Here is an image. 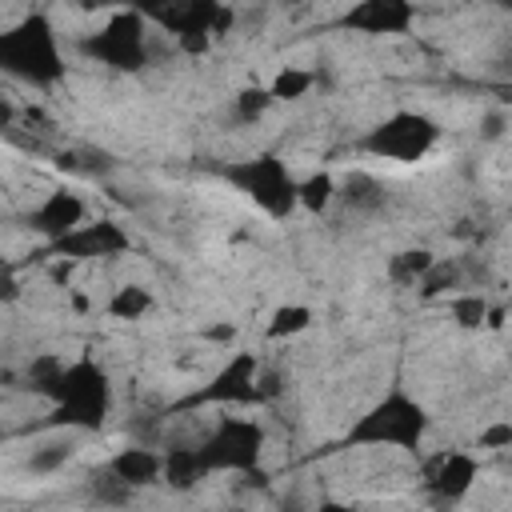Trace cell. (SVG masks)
Masks as SVG:
<instances>
[{
	"instance_id": "9c48e42d",
	"label": "cell",
	"mask_w": 512,
	"mask_h": 512,
	"mask_svg": "<svg viewBox=\"0 0 512 512\" xmlns=\"http://www.w3.org/2000/svg\"><path fill=\"white\" fill-rule=\"evenodd\" d=\"M132 244L128 228L100 216V220H88L80 224L76 232H68L64 240L48 244V256L56 260H68V264H84V260H112V256H124Z\"/></svg>"
},
{
	"instance_id": "7c38bea8",
	"label": "cell",
	"mask_w": 512,
	"mask_h": 512,
	"mask_svg": "<svg viewBox=\"0 0 512 512\" xmlns=\"http://www.w3.org/2000/svg\"><path fill=\"white\" fill-rule=\"evenodd\" d=\"M412 24H416V8L404 0H364L344 12V28L364 36H400L412 32Z\"/></svg>"
},
{
	"instance_id": "277c9868",
	"label": "cell",
	"mask_w": 512,
	"mask_h": 512,
	"mask_svg": "<svg viewBox=\"0 0 512 512\" xmlns=\"http://www.w3.org/2000/svg\"><path fill=\"white\" fill-rule=\"evenodd\" d=\"M80 52L112 72H144L152 64V20L144 8H116L80 36Z\"/></svg>"
},
{
	"instance_id": "6da1fadb",
	"label": "cell",
	"mask_w": 512,
	"mask_h": 512,
	"mask_svg": "<svg viewBox=\"0 0 512 512\" xmlns=\"http://www.w3.org/2000/svg\"><path fill=\"white\" fill-rule=\"evenodd\" d=\"M0 76L28 88H56L64 80V44L48 12L28 8L0 24Z\"/></svg>"
},
{
	"instance_id": "8fae6325",
	"label": "cell",
	"mask_w": 512,
	"mask_h": 512,
	"mask_svg": "<svg viewBox=\"0 0 512 512\" xmlns=\"http://www.w3.org/2000/svg\"><path fill=\"white\" fill-rule=\"evenodd\" d=\"M480 472H484V464H480L476 452H468V448H444L432 460V468H428V492L436 500H444V504H456V500H464L476 488Z\"/></svg>"
},
{
	"instance_id": "2e32d148",
	"label": "cell",
	"mask_w": 512,
	"mask_h": 512,
	"mask_svg": "<svg viewBox=\"0 0 512 512\" xmlns=\"http://www.w3.org/2000/svg\"><path fill=\"white\" fill-rule=\"evenodd\" d=\"M208 480V468L196 452V444H184V440H168L160 448V484L172 488V492H192Z\"/></svg>"
},
{
	"instance_id": "8992f818",
	"label": "cell",
	"mask_w": 512,
	"mask_h": 512,
	"mask_svg": "<svg viewBox=\"0 0 512 512\" xmlns=\"http://www.w3.org/2000/svg\"><path fill=\"white\" fill-rule=\"evenodd\" d=\"M264 448H268V432L256 416H216L196 444L208 476L216 472L244 476L264 464Z\"/></svg>"
},
{
	"instance_id": "30bf717a",
	"label": "cell",
	"mask_w": 512,
	"mask_h": 512,
	"mask_svg": "<svg viewBox=\"0 0 512 512\" xmlns=\"http://www.w3.org/2000/svg\"><path fill=\"white\" fill-rule=\"evenodd\" d=\"M28 224H32V232H40L48 244H56V240H64L68 232H76L80 224H88V200L76 192V188H48L36 204H32V212H28Z\"/></svg>"
},
{
	"instance_id": "5b68a950",
	"label": "cell",
	"mask_w": 512,
	"mask_h": 512,
	"mask_svg": "<svg viewBox=\"0 0 512 512\" xmlns=\"http://www.w3.org/2000/svg\"><path fill=\"white\" fill-rule=\"evenodd\" d=\"M224 180L276 224L296 212V172L276 152H252L244 160L224 164Z\"/></svg>"
},
{
	"instance_id": "ba28073f",
	"label": "cell",
	"mask_w": 512,
	"mask_h": 512,
	"mask_svg": "<svg viewBox=\"0 0 512 512\" xmlns=\"http://www.w3.org/2000/svg\"><path fill=\"white\" fill-rule=\"evenodd\" d=\"M256 376H260V356L240 348V352L224 356V364L208 376V384H200L180 408H200V404H212V408H244V404H260Z\"/></svg>"
},
{
	"instance_id": "44dd1931",
	"label": "cell",
	"mask_w": 512,
	"mask_h": 512,
	"mask_svg": "<svg viewBox=\"0 0 512 512\" xmlns=\"http://www.w3.org/2000/svg\"><path fill=\"white\" fill-rule=\"evenodd\" d=\"M84 492H88V500H92L96 508H108V512H120V508H128V504L136 500V492H132L124 480H116V476L108 472V464H96V468L88 472Z\"/></svg>"
},
{
	"instance_id": "d6986e66",
	"label": "cell",
	"mask_w": 512,
	"mask_h": 512,
	"mask_svg": "<svg viewBox=\"0 0 512 512\" xmlns=\"http://www.w3.org/2000/svg\"><path fill=\"white\" fill-rule=\"evenodd\" d=\"M336 204V176L328 168H316L308 176H296V208L308 216H324Z\"/></svg>"
},
{
	"instance_id": "cb8c5ba5",
	"label": "cell",
	"mask_w": 512,
	"mask_h": 512,
	"mask_svg": "<svg viewBox=\"0 0 512 512\" xmlns=\"http://www.w3.org/2000/svg\"><path fill=\"white\" fill-rule=\"evenodd\" d=\"M276 108V100L268 96V88L256 80V84H244L236 96H232V120L240 128H260L268 120V112Z\"/></svg>"
},
{
	"instance_id": "7a4b0ae2",
	"label": "cell",
	"mask_w": 512,
	"mask_h": 512,
	"mask_svg": "<svg viewBox=\"0 0 512 512\" xmlns=\"http://www.w3.org/2000/svg\"><path fill=\"white\" fill-rule=\"evenodd\" d=\"M48 400V424L44 428H64V432H96L104 428V420L112 416V376L108 368L84 352L76 360L64 364L60 380L52 384V392L44 396Z\"/></svg>"
},
{
	"instance_id": "e0dca14e",
	"label": "cell",
	"mask_w": 512,
	"mask_h": 512,
	"mask_svg": "<svg viewBox=\"0 0 512 512\" xmlns=\"http://www.w3.org/2000/svg\"><path fill=\"white\" fill-rule=\"evenodd\" d=\"M152 308H156L152 288H148V284H136V280L116 284V288L108 292V300H104V316H108V320H120V324H136V320H144Z\"/></svg>"
},
{
	"instance_id": "d4e9b609",
	"label": "cell",
	"mask_w": 512,
	"mask_h": 512,
	"mask_svg": "<svg viewBox=\"0 0 512 512\" xmlns=\"http://www.w3.org/2000/svg\"><path fill=\"white\" fill-rule=\"evenodd\" d=\"M508 448H512V424H508L504 416L480 424V432H476V452H480V456H488V452H508Z\"/></svg>"
},
{
	"instance_id": "4316f807",
	"label": "cell",
	"mask_w": 512,
	"mask_h": 512,
	"mask_svg": "<svg viewBox=\"0 0 512 512\" xmlns=\"http://www.w3.org/2000/svg\"><path fill=\"white\" fill-rule=\"evenodd\" d=\"M24 296V284L16 280L12 268H0V304H16Z\"/></svg>"
},
{
	"instance_id": "ffe728a7",
	"label": "cell",
	"mask_w": 512,
	"mask_h": 512,
	"mask_svg": "<svg viewBox=\"0 0 512 512\" xmlns=\"http://www.w3.org/2000/svg\"><path fill=\"white\" fill-rule=\"evenodd\" d=\"M432 264H436V252H432V248H424V244H412V248L392 252V256H388V264H384V272H388V280H392V284H400V288H416Z\"/></svg>"
},
{
	"instance_id": "5bb4252c",
	"label": "cell",
	"mask_w": 512,
	"mask_h": 512,
	"mask_svg": "<svg viewBox=\"0 0 512 512\" xmlns=\"http://www.w3.org/2000/svg\"><path fill=\"white\" fill-rule=\"evenodd\" d=\"M108 472L116 480H124L132 492H144V488H156L160 484V448L156 444H124L116 448L108 460Z\"/></svg>"
},
{
	"instance_id": "9a60e30c",
	"label": "cell",
	"mask_w": 512,
	"mask_h": 512,
	"mask_svg": "<svg viewBox=\"0 0 512 512\" xmlns=\"http://www.w3.org/2000/svg\"><path fill=\"white\" fill-rule=\"evenodd\" d=\"M336 204H340L344 212L360 216V220L380 216V212L388 208V184H384L380 176L356 168V172H348L344 180H336Z\"/></svg>"
},
{
	"instance_id": "4fadbf2b",
	"label": "cell",
	"mask_w": 512,
	"mask_h": 512,
	"mask_svg": "<svg viewBox=\"0 0 512 512\" xmlns=\"http://www.w3.org/2000/svg\"><path fill=\"white\" fill-rule=\"evenodd\" d=\"M80 452V432H64V428H44L40 440L28 444L24 452V472L36 476V480H48V476H60Z\"/></svg>"
},
{
	"instance_id": "484cf974",
	"label": "cell",
	"mask_w": 512,
	"mask_h": 512,
	"mask_svg": "<svg viewBox=\"0 0 512 512\" xmlns=\"http://www.w3.org/2000/svg\"><path fill=\"white\" fill-rule=\"evenodd\" d=\"M508 136V112L504 108H488L484 116H480V140L484 144H496V140H504Z\"/></svg>"
},
{
	"instance_id": "3957f363",
	"label": "cell",
	"mask_w": 512,
	"mask_h": 512,
	"mask_svg": "<svg viewBox=\"0 0 512 512\" xmlns=\"http://www.w3.org/2000/svg\"><path fill=\"white\" fill-rule=\"evenodd\" d=\"M432 428L428 408L400 384H392L380 400H372L356 424H348L344 440L360 452H420L424 436Z\"/></svg>"
},
{
	"instance_id": "7402d4cb",
	"label": "cell",
	"mask_w": 512,
	"mask_h": 512,
	"mask_svg": "<svg viewBox=\"0 0 512 512\" xmlns=\"http://www.w3.org/2000/svg\"><path fill=\"white\" fill-rule=\"evenodd\" d=\"M488 308H492L488 296L476 292V288H460V292H452V296L444 300V312H448V320H452L460 332H484Z\"/></svg>"
},
{
	"instance_id": "603a6c76",
	"label": "cell",
	"mask_w": 512,
	"mask_h": 512,
	"mask_svg": "<svg viewBox=\"0 0 512 512\" xmlns=\"http://www.w3.org/2000/svg\"><path fill=\"white\" fill-rule=\"evenodd\" d=\"M312 324H316V312L308 304H296V300L292 304H276L272 316H268V324H264V340H296Z\"/></svg>"
},
{
	"instance_id": "ac0fdd59",
	"label": "cell",
	"mask_w": 512,
	"mask_h": 512,
	"mask_svg": "<svg viewBox=\"0 0 512 512\" xmlns=\"http://www.w3.org/2000/svg\"><path fill=\"white\" fill-rule=\"evenodd\" d=\"M264 88H268V96L276 104H300V100H308L316 92V72L304 68V64H280Z\"/></svg>"
},
{
	"instance_id": "52a82bcc",
	"label": "cell",
	"mask_w": 512,
	"mask_h": 512,
	"mask_svg": "<svg viewBox=\"0 0 512 512\" xmlns=\"http://www.w3.org/2000/svg\"><path fill=\"white\" fill-rule=\"evenodd\" d=\"M436 144H440V124L428 112H416V108H392L384 120H376L360 136V148L368 156L392 160V164H416Z\"/></svg>"
}]
</instances>
